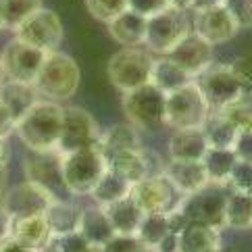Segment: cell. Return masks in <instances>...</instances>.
<instances>
[{
  "instance_id": "23",
  "label": "cell",
  "mask_w": 252,
  "mask_h": 252,
  "mask_svg": "<svg viewBox=\"0 0 252 252\" xmlns=\"http://www.w3.org/2000/svg\"><path fill=\"white\" fill-rule=\"evenodd\" d=\"M146 19L148 17L127 8L106 25H109V33L115 42L123 44V46H140L144 44V35H146Z\"/></svg>"
},
{
  "instance_id": "7",
  "label": "cell",
  "mask_w": 252,
  "mask_h": 252,
  "mask_svg": "<svg viewBox=\"0 0 252 252\" xmlns=\"http://www.w3.org/2000/svg\"><path fill=\"white\" fill-rule=\"evenodd\" d=\"M229 186L206 184L198 192L184 196L179 209L188 221L211 225L215 229L225 227V202H227Z\"/></svg>"
},
{
  "instance_id": "15",
  "label": "cell",
  "mask_w": 252,
  "mask_h": 252,
  "mask_svg": "<svg viewBox=\"0 0 252 252\" xmlns=\"http://www.w3.org/2000/svg\"><path fill=\"white\" fill-rule=\"evenodd\" d=\"M55 200L57 198L46 188L25 179L23 184L11 188L4 194L2 204L8 211V215H11V219H19V217H30V215H44Z\"/></svg>"
},
{
  "instance_id": "24",
  "label": "cell",
  "mask_w": 252,
  "mask_h": 252,
  "mask_svg": "<svg viewBox=\"0 0 252 252\" xmlns=\"http://www.w3.org/2000/svg\"><path fill=\"white\" fill-rule=\"evenodd\" d=\"M102 209L106 211V217H109L115 233H136L144 215H146L140 209V204L133 200L131 194L109 206H102Z\"/></svg>"
},
{
  "instance_id": "6",
  "label": "cell",
  "mask_w": 252,
  "mask_h": 252,
  "mask_svg": "<svg viewBox=\"0 0 252 252\" xmlns=\"http://www.w3.org/2000/svg\"><path fill=\"white\" fill-rule=\"evenodd\" d=\"M152 63L155 59L148 50L140 46H123L109 61V77L113 86L119 88L123 94L131 92L150 82Z\"/></svg>"
},
{
  "instance_id": "53",
  "label": "cell",
  "mask_w": 252,
  "mask_h": 252,
  "mask_svg": "<svg viewBox=\"0 0 252 252\" xmlns=\"http://www.w3.org/2000/svg\"><path fill=\"white\" fill-rule=\"evenodd\" d=\"M219 252H225V250H219Z\"/></svg>"
},
{
  "instance_id": "22",
  "label": "cell",
  "mask_w": 252,
  "mask_h": 252,
  "mask_svg": "<svg viewBox=\"0 0 252 252\" xmlns=\"http://www.w3.org/2000/svg\"><path fill=\"white\" fill-rule=\"evenodd\" d=\"M209 144L200 127L175 129L169 140V157L175 160H202Z\"/></svg>"
},
{
  "instance_id": "46",
  "label": "cell",
  "mask_w": 252,
  "mask_h": 252,
  "mask_svg": "<svg viewBox=\"0 0 252 252\" xmlns=\"http://www.w3.org/2000/svg\"><path fill=\"white\" fill-rule=\"evenodd\" d=\"M0 252H32V250H28L23 244H19L15 238L6 236L2 242H0Z\"/></svg>"
},
{
  "instance_id": "37",
  "label": "cell",
  "mask_w": 252,
  "mask_h": 252,
  "mask_svg": "<svg viewBox=\"0 0 252 252\" xmlns=\"http://www.w3.org/2000/svg\"><path fill=\"white\" fill-rule=\"evenodd\" d=\"M100 252H155L150 250L136 233H115V236L100 246Z\"/></svg>"
},
{
  "instance_id": "4",
  "label": "cell",
  "mask_w": 252,
  "mask_h": 252,
  "mask_svg": "<svg viewBox=\"0 0 252 252\" xmlns=\"http://www.w3.org/2000/svg\"><path fill=\"white\" fill-rule=\"evenodd\" d=\"M190 32H192V21L188 17V11L169 4L167 8L150 15L146 19L144 44H146L148 52H157V55L165 57Z\"/></svg>"
},
{
  "instance_id": "12",
  "label": "cell",
  "mask_w": 252,
  "mask_h": 252,
  "mask_svg": "<svg viewBox=\"0 0 252 252\" xmlns=\"http://www.w3.org/2000/svg\"><path fill=\"white\" fill-rule=\"evenodd\" d=\"M131 196L146 215L171 213L184 200V194L163 175V171L160 173H152L148 177H144L142 182L133 184Z\"/></svg>"
},
{
  "instance_id": "34",
  "label": "cell",
  "mask_w": 252,
  "mask_h": 252,
  "mask_svg": "<svg viewBox=\"0 0 252 252\" xmlns=\"http://www.w3.org/2000/svg\"><path fill=\"white\" fill-rule=\"evenodd\" d=\"M0 4H2L4 28L15 30L33 11L42 8V0H0Z\"/></svg>"
},
{
  "instance_id": "19",
  "label": "cell",
  "mask_w": 252,
  "mask_h": 252,
  "mask_svg": "<svg viewBox=\"0 0 252 252\" xmlns=\"http://www.w3.org/2000/svg\"><path fill=\"white\" fill-rule=\"evenodd\" d=\"M221 229L211 225L188 221L175 236V252H219L221 250Z\"/></svg>"
},
{
  "instance_id": "13",
  "label": "cell",
  "mask_w": 252,
  "mask_h": 252,
  "mask_svg": "<svg viewBox=\"0 0 252 252\" xmlns=\"http://www.w3.org/2000/svg\"><path fill=\"white\" fill-rule=\"evenodd\" d=\"M46 55L48 52H42V50L33 48L30 44H25L17 38L11 40L4 46V50L0 52L2 69H4V79L33 86Z\"/></svg>"
},
{
  "instance_id": "9",
  "label": "cell",
  "mask_w": 252,
  "mask_h": 252,
  "mask_svg": "<svg viewBox=\"0 0 252 252\" xmlns=\"http://www.w3.org/2000/svg\"><path fill=\"white\" fill-rule=\"evenodd\" d=\"M15 32V38L21 40L30 46L38 48L42 52H55L59 50L61 42H63V23H61V17L50 11V8H38L33 11L28 19H23Z\"/></svg>"
},
{
  "instance_id": "14",
  "label": "cell",
  "mask_w": 252,
  "mask_h": 252,
  "mask_svg": "<svg viewBox=\"0 0 252 252\" xmlns=\"http://www.w3.org/2000/svg\"><path fill=\"white\" fill-rule=\"evenodd\" d=\"M23 169L30 182L46 188L55 198L65 196L67 188H65V182H63V155L59 150L32 152L25 158Z\"/></svg>"
},
{
  "instance_id": "38",
  "label": "cell",
  "mask_w": 252,
  "mask_h": 252,
  "mask_svg": "<svg viewBox=\"0 0 252 252\" xmlns=\"http://www.w3.org/2000/svg\"><path fill=\"white\" fill-rule=\"evenodd\" d=\"M229 188L238 192L252 194V163L248 160H236V165L231 169L229 175Z\"/></svg>"
},
{
  "instance_id": "26",
  "label": "cell",
  "mask_w": 252,
  "mask_h": 252,
  "mask_svg": "<svg viewBox=\"0 0 252 252\" xmlns=\"http://www.w3.org/2000/svg\"><path fill=\"white\" fill-rule=\"evenodd\" d=\"M194 82L192 75H188L186 71L173 63L169 57H160V59H155L152 63V71H150V84L157 86L163 94H171L175 90L184 88L186 84Z\"/></svg>"
},
{
  "instance_id": "44",
  "label": "cell",
  "mask_w": 252,
  "mask_h": 252,
  "mask_svg": "<svg viewBox=\"0 0 252 252\" xmlns=\"http://www.w3.org/2000/svg\"><path fill=\"white\" fill-rule=\"evenodd\" d=\"M15 119H13V115L11 111L6 109V104L0 100V138L6 140V138H11V133H15Z\"/></svg>"
},
{
  "instance_id": "3",
  "label": "cell",
  "mask_w": 252,
  "mask_h": 252,
  "mask_svg": "<svg viewBox=\"0 0 252 252\" xmlns=\"http://www.w3.org/2000/svg\"><path fill=\"white\" fill-rule=\"evenodd\" d=\"M106 171V158L100 144L63 155V182L67 192L75 196L92 194L98 179Z\"/></svg>"
},
{
  "instance_id": "20",
  "label": "cell",
  "mask_w": 252,
  "mask_h": 252,
  "mask_svg": "<svg viewBox=\"0 0 252 252\" xmlns=\"http://www.w3.org/2000/svg\"><path fill=\"white\" fill-rule=\"evenodd\" d=\"M106 167L121 173L125 179H129L131 184L142 182L144 177L152 175L150 167V157L144 148H133V150H117L104 155Z\"/></svg>"
},
{
  "instance_id": "29",
  "label": "cell",
  "mask_w": 252,
  "mask_h": 252,
  "mask_svg": "<svg viewBox=\"0 0 252 252\" xmlns=\"http://www.w3.org/2000/svg\"><path fill=\"white\" fill-rule=\"evenodd\" d=\"M44 217L48 221V227L52 236H65V233H73L79 229V221H82V209L73 202H67L65 198H57L52 202Z\"/></svg>"
},
{
  "instance_id": "16",
  "label": "cell",
  "mask_w": 252,
  "mask_h": 252,
  "mask_svg": "<svg viewBox=\"0 0 252 252\" xmlns=\"http://www.w3.org/2000/svg\"><path fill=\"white\" fill-rule=\"evenodd\" d=\"M192 32L198 33L202 40H206L213 46L217 44L229 42L233 35L240 32L238 23L223 4H215L209 8H200L194 11V21H192Z\"/></svg>"
},
{
  "instance_id": "30",
  "label": "cell",
  "mask_w": 252,
  "mask_h": 252,
  "mask_svg": "<svg viewBox=\"0 0 252 252\" xmlns=\"http://www.w3.org/2000/svg\"><path fill=\"white\" fill-rule=\"evenodd\" d=\"M131 188H133V184L129 179H125L121 173H117V171L106 167V171L102 173V177L98 179V184L94 186V190L90 196L94 198V202L98 206H109L117 200H121V198L129 196Z\"/></svg>"
},
{
  "instance_id": "48",
  "label": "cell",
  "mask_w": 252,
  "mask_h": 252,
  "mask_svg": "<svg viewBox=\"0 0 252 252\" xmlns=\"http://www.w3.org/2000/svg\"><path fill=\"white\" fill-rule=\"evenodd\" d=\"M6 163H8V144L6 140L0 138V169H6Z\"/></svg>"
},
{
  "instance_id": "55",
  "label": "cell",
  "mask_w": 252,
  "mask_h": 252,
  "mask_svg": "<svg viewBox=\"0 0 252 252\" xmlns=\"http://www.w3.org/2000/svg\"><path fill=\"white\" fill-rule=\"evenodd\" d=\"M155 252H157V250H155Z\"/></svg>"
},
{
  "instance_id": "52",
  "label": "cell",
  "mask_w": 252,
  "mask_h": 252,
  "mask_svg": "<svg viewBox=\"0 0 252 252\" xmlns=\"http://www.w3.org/2000/svg\"><path fill=\"white\" fill-rule=\"evenodd\" d=\"M4 82V69H2V59H0V86Z\"/></svg>"
},
{
  "instance_id": "21",
  "label": "cell",
  "mask_w": 252,
  "mask_h": 252,
  "mask_svg": "<svg viewBox=\"0 0 252 252\" xmlns=\"http://www.w3.org/2000/svg\"><path fill=\"white\" fill-rule=\"evenodd\" d=\"M8 236L15 238L28 250L35 252L52 238V231L44 215H30V217L11 219V233Z\"/></svg>"
},
{
  "instance_id": "5",
  "label": "cell",
  "mask_w": 252,
  "mask_h": 252,
  "mask_svg": "<svg viewBox=\"0 0 252 252\" xmlns=\"http://www.w3.org/2000/svg\"><path fill=\"white\" fill-rule=\"evenodd\" d=\"M209 113L211 106L204 100L196 82L186 84L184 88L165 96V125L173 129L202 127Z\"/></svg>"
},
{
  "instance_id": "36",
  "label": "cell",
  "mask_w": 252,
  "mask_h": 252,
  "mask_svg": "<svg viewBox=\"0 0 252 252\" xmlns=\"http://www.w3.org/2000/svg\"><path fill=\"white\" fill-rule=\"evenodd\" d=\"M227 119L236 125L238 131H246V129H252V102L246 100V96L238 98L236 102H231L227 106L219 109Z\"/></svg>"
},
{
  "instance_id": "11",
  "label": "cell",
  "mask_w": 252,
  "mask_h": 252,
  "mask_svg": "<svg viewBox=\"0 0 252 252\" xmlns=\"http://www.w3.org/2000/svg\"><path fill=\"white\" fill-rule=\"evenodd\" d=\"M100 142V129L94 117L79 106H63V125L57 150L61 155L73 152Z\"/></svg>"
},
{
  "instance_id": "33",
  "label": "cell",
  "mask_w": 252,
  "mask_h": 252,
  "mask_svg": "<svg viewBox=\"0 0 252 252\" xmlns=\"http://www.w3.org/2000/svg\"><path fill=\"white\" fill-rule=\"evenodd\" d=\"M100 148L104 155L109 152H117V150H133V148H142L138 131L131 123H119L113 125L104 133H100Z\"/></svg>"
},
{
  "instance_id": "10",
  "label": "cell",
  "mask_w": 252,
  "mask_h": 252,
  "mask_svg": "<svg viewBox=\"0 0 252 252\" xmlns=\"http://www.w3.org/2000/svg\"><path fill=\"white\" fill-rule=\"evenodd\" d=\"M194 82L200 88L204 100L209 102L211 109H223V106L236 102L238 98L244 96L240 82L231 73V67L221 65V63L209 65L200 75L194 77Z\"/></svg>"
},
{
  "instance_id": "31",
  "label": "cell",
  "mask_w": 252,
  "mask_h": 252,
  "mask_svg": "<svg viewBox=\"0 0 252 252\" xmlns=\"http://www.w3.org/2000/svg\"><path fill=\"white\" fill-rule=\"evenodd\" d=\"M236 160L238 157L233 155L231 148H209L202 158L204 169L209 173V182L219 186H229V175Z\"/></svg>"
},
{
  "instance_id": "50",
  "label": "cell",
  "mask_w": 252,
  "mask_h": 252,
  "mask_svg": "<svg viewBox=\"0 0 252 252\" xmlns=\"http://www.w3.org/2000/svg\"><path fill=\"white\" fill-rule=\"evenodd\" d=\"M2 190H4V169H0V200H2Z\"/></svg>"
},
{
  "instance_id": "41",
  "label": "cell",
  "mask_w": 252,
  "mask_h": 252,
  "mask_svg": "<svg viewBox=\"0 0 252 252\" xmlns=\"http://www.w3.org/2000/svg\"><path fill=\"white\" fill-rule=\"evenodd\" d=\"M229 67H231V73L236 75V79L240 82L242 90H244V94L252 92V55L238 57Z\"/></svg>"
},
{
  "instance_id": "51",
  "label": "cell",
  "mask_w": 252,
  "mask_h": 252,
  "mask_svg": "<svg viewBox=\"0 0 252 252\" xmlns=\"http://www.w3.org/2000/svg\"><path fill=\"white\" fill-rule=\"evenodd\" d=\"M4 30V15H2V4H0V32Z\"/></svg>"
},
{
  "instance_id": "54",
  "label": "cell",
  "mask_w": 252,
  "mask_h": 252,
  "mask_svg": "<svg viewBox=\"0 0 252 252\" xmlns=\"http://www.w3.org/2000/svg\"><path fill=\"white\" fill-rule=\"evenodd\" d=\"M250 229H252V225H250Z\"/></svg>"
},
{
  "instance_id": "45",
  "label": "cell",
  "mask_w": 252,
  "mask_h": 252,
  "mask_svg": "<svg viewBox=\"0 0 252 252\" xmlns=\"http://www.w3.org/2000/svg\"><path fill=\"white\" fill-rule=\"evenodd\" d=\"M8 233H11V215H8L2 200H0V242H2Z\"/></svg>"
},
{
  "instance_id": "8",
  "label": "cell",
  "mask_w": 252,
  "mask_h": 252,
  "mask_svg": "<svg viewBox=\"0 0 252 252\" xmlns=\"http://www.w3.org/2000/svg\"><path fill=\"white\" fill-rule=\"evenodd\" d=\"M165 96L150 82L123 94V111L133 127L157 129L165 125Z\"/></svg>"
},
{
  "instance_id": "2",
  "label": "cell",
  "mask_w": 252,
  "mask_h": 252,
  "mask_svg": "<svg viewBox=\"0 0 252 252\" xmlns=\"http://www.w3.org/2000/svg\"><path fill=\"white\" fill-rule=\"evenodd\" d=\"M79 82H82V71L73 57L65 52H48L42 63V69L33 82V88L38 96H44L52 102H65L71 96H75Z\"/></svg>"
},
{
  "instance_id": "17",
  "label": "cell",
  "mask_w": 252,
  "mask_h": 252,
  "mask_svg": "<svg viewBox=\"0 0 252 252\" xmlns=\"http://www.w3.org/2000/svg\"><path fill=\"white\" fill-rule=\"evenodd\" d=\"M165 57H169L173 63H177L188 75L196 77V75H200L209 65L215 63V46L209 44L206 40H202L198 33L190 32Z\"/></svg>"
},
{
  "instance_id": "43",
  "label": "cell",
  "mask_w": 252,
  "mask_h": 252,
  "mask_svg": "<svg viewBox=\"0 0 252 252\" xmlns=\"http://www.w3.org/2000/svg\"><path fill=\"white\" fill-rule=\"evenodd\" d=\"M231 150L240 160H248V163H252V129L240 131L238 140H236V144H233Z\"/></svg>"
},
{
  "instance_id": "32",
  "label": "cell",
  "mask_w": 252,
  "mask_h": 252,
  "mask_svg": "<svg viewBox=\"0 0 252 252\" xmlns=\"http://www.w3.org/2000/svg\"><path fill=\"white\" fill-rule=\"evenodd\" d=\"M225 225L233 229H250L252 225V194L229 188L225 202Z\"/></svg>"
},
{
  "instance_id": "49",
  "label": "cell",
  "mask_w": 252,
  "mask_h": 252,
  "mask_svg": "<svg viewBox=\"0 0 252 252\" xmlns=\"http://www.w3.org/2000/svg\"><path fill=\"white\" fill-rule=\"evenodd\" d=\"M171 6H177V8H184V11H190L192 6V0H169Z\"/></svg>"
},
{
  "instance_id": "25",
  "label": "cell",
  "mask_w": 252,
  "mask_h": 252,
  "mask_svg": "<svg viewBox=\"0 0 252 252\" xmlns=\"http://www.w3.org/2000/svg\"><path fill=\"white\" fill-rule=\"evenodd\" d=\"M77 231L98 248L106 244V242L115 236V229H113L109 217H106V211L98 204L82 209V221H79Z\"/></svg>"
},
{
  "instance_id": "28",
  "label": "cell",
  "mask_w": 252,
  "mask_h": 252,
  "mask_svg": "<svg viewBox=\"0 0 252 252\" xmlns=\"http://www.w3.org/2000/svg\"><path fill=\"white\" fill-rule=\"evenodd\" d=\"M0 100L6 104V109L11 111L13 119L17 123L35 102L40 100V98H38V92H35L33 86L4 79L2 86H0Z\"/></svg>"
},
{
  "instance_id": "1",
  "label": "cell",
  "mask_w": 252,
  "mask_h": 252,
  "mask_svg": "<svg viewBox=\"0 0 252 252\" xmlns=\"http://www.w3.org/2000/svg\"><path fill=\"white\" fill-rule=\"evenodd\" d=\"M63 125V106L52 100L35 102L15 125L17 136L30 148V152L57 150Z\"/></svg>"
},
{
  "instance_id": "18",
  "label": "cell",
  "mask_w": 252,
  "mask_h": 252,
  "mask_svg": "<svg viewBox=\"0 0 252 252\" xmlns=\"http://www.w3.org/2000/svg\"><path fill=\"white\" fill-rule=\"evenodd\" d=\"M163 175L173 184L184 196H190L204 188L209 182V173L202 160H175L171 158L163 167Z\"/></svg>"
},
{
  "instance_id": "27",
  "label": "cell",
  "mask_w": 252,
  "mask_h": 252,
  "mask_svg": "<svg viewBox=\"0 0 252 252\" xmlns=\"http://www.w3.org/2000/svg\"><path fill=\"white\" fill-rule=\"evenodd\" d=\"M200 129L204 133L209 148H233V144L238 140V133H240L236 125L219 109H211Z\"/></svg>"
},
{
  "instance_id": "39",
  "label": "cell",
  "mask_w": 252,
  "mask_h": 252,
  "mask_svg": "<svg viewBox=\"0 0 252 252\" xmlns=\"http://www.w3.org/2000/svg\"><path fill=\"white\" fill-rule=\"evenodd\" d=\"M59 252H100V248L88 242L79 231L65 233V236H55Z\"/></svg>"
},
{
  "instance_id": "35",
  "label": "cell",
  "mask_w": 252,
  "mask_h": 252,
  "mask_svg": "<svg viewBox=\"0 0 252 252\" xmlns=\"http://www.w3.org/2000/svg\"><path fill=\"white\" fill-rule=\"evenodd\" d=\"M86 8L94 19L102 23H111L115 17L127 11V0H86Z\"/></svg>"
},
{
  "instance_id": "42",
  "label": "cell",
  "mask_w": 252,
  "mask_h": 252,
  "mask_svg": "<svg viewBox=\"0 0 252 252\" xmlns=\"http://www.w3.org/2000/svg\"><path fill=\"white\" fill-rule=\"evenodd\" d=\"M169 6V0H127V8L144 17H150Z\"/></svg>"
},
{
  "instance_id": "40",
  "label": "cell",
  "mask_w": 252,
  "mask_h": 252,
  "mask_svg": "<svg viewBox=\"0 0 252 252\" xmlns=\"http://www.w3.org/2000/svg\"><path fill=\"white\" fill-rule=\"evenodd\" d=\"M221 4L229 11L240 30L252 28V0H223Z\"/></svg>"
},
{
  "instance_id": "47",
  "label": "cell",
  "mask_w": 252,
  "mask_h": 252,
  "mask_svg": "<svg viewBox=\"0 0 252 252\" xmlns=\"http://www.w3.org/2000/svg\"><path fill=\"white\" fill-rule=\"evenodd\" d=\"M223 0H192V11H200V8H209V6H215V4H221Z\"/></svg>"
}]
</instances>
